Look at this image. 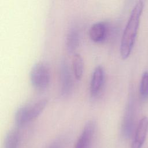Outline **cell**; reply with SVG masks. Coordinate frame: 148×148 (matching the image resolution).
<instances>
[{
	"label": "cell",
	"mask_w": 148,
	"mask_h": 148,
	"mask_svg": "<svg viewBox=\"0 0 148 148\" xmlns=\"http://www.w3.org/2000/svg\"><path fill=\"white\" fill-rule=\"evenodd\" d=\"M143 9V2L138 1L134 6L124 29L120 46L122 59L128 58L134 47L139 29L140 17Z\"/></svg>",
	"instance_id": "cell-1"
},
{
	"label": "cell",
	"mask_w": 148,
	"mask_h": 148,
	"mask_svg": "<svg viewBox=\"0 0 148 148\" xmlns=\"http://www.w3.org/2000/svg\"><path fill=\"white\" fill-rule=\"evenodd\" d=\"M47 103V100L43 98L20 107L15 113V123L20 127L36 119L45 109Z\"/></svg>",
	"instance_id": "cell-2"
},
{
	"label": "cell",
	"mask_w": 148,
	"mask_h": 148,
	"mask_svg": "<svg viewBox=\"0 0 148 148\" xmlns=\"http://www.w3.org/2000/svg\"><path fill=\"white\" fill-rule=\"evenodd\" d=\"M29 78L35 88L39 90L46 88L50 81V72L49 67L43 62L35 63L31 69Z\"/></svg>",
	"instance_id": "cell-3"
},
{
	"label": "cell",
	"mask_w": 148,
	"mask_h": 148,
	"mask_svg": "<svg viewBox=\"0 0 148 148\" xmlns=\"http://www.w3.org/2000/svg\"><path fill=\"white\" fill-rule=\"evenodd\" d=\"M96 124L94 120H90L84 126L74 148H90L94 136Z\"/></svg>",
	"instance_id": "cell-4"
},
{
	"label": "cell",
	"mask_w": 148,
	"mask_h": 148,
	"mask_svg": "<svg viewBox=\"0 0 148 148\" xmlns=\"http://www.w3.org/2000/svg\"><path fill=\"white\" fill-rule=\"evenodd\" d=\"M105 70L101 66H97L94 70L90 80V93L92 98L97 97L101 92L105 82Z\"/></svg>",
	"instance_id": "cell-5"
},
{
	"label": "cell",
	"mask_w": 148,
	"mask_h": 148,
	"mask_svg": "<svg viewBox=\"0 0 148 148\" xmlns=\"http://www.w3.org/2000/svg\"><path fill=\"white\" fill-rule=\"evenodd\" d=\"M60 78L61 95L67 97L72 91L73 82L70 69L65 61H62L60 65Z\"/></svg>",
	"instance_id": "cell-6"
},
{
	"label": "cell",
	"mask_w": 148,
	"mask_h": 148,
	"mask_svg": "<svg viewBox=\"0 0 148 148\" xmlns=\"http://www.w3.org/2000/svg\"><path fill=\"white\" fill-rule=\"evenodd\" d=\"M148 133V118L142 117L136 127L131 148H141Z\"/></svg>",
	"instance_id": "cell-7"
},
{
	"label": "cell",
	"mask_w": 148,
	"mask_h": 148,
	"mask_svg": "<svg viewBox=\"0 0 148 148\" xmlns=\"http://www.w3.org/2000/svg\"><path fill=\"white\" fill-rule=\"evenodd\" d=\"M108 25L103 21H98L93 24L89 29V36L95 43L103 42L107 36Z\"/></svg>",
	"instance_id": "cell-8"
},
{
	"label": "cell",
	"mask_w": 148,
	"mask_h": 148,
	"mask_svg": "<svg viewBox=\"0 0 148 148\" xmlns=\"http://www.w3.org/2000/svg\"><path fill=\"white\" fill-rule=\"evenodd\" d=\"M80 42V34L76 28L71 29L66 36V45L69 53H73L78 47Z\"/></svg>",
	"instance_id": "cell-9"
},
{
	"label": "cell",
	"mask_w": 148,
	"mask_h": 148,
	"mask_svg": "<svg viewBox=\"0 0 148 148\" xmlns=\"http://www.w3.org/2000/svg\"><path fill=\"white\" fill-rule=\"evenodd\" d=\"M72 67L73 73L77 80L81 79L83 73L84 64L83 58L79 53H75L72 59Z\"/></svg>",
	"instance_id": "cell-10"
},
{
	"label": "cell",
	"mask_w": 148,
	"mask_h": 148,
	"mask_svg": "<svg viewBox=\"0 0 148 148\" xmlns=\"http://www.w3.org/2000/svg\"><path fill=\"white\" fill-rule=\"evenodd\" d=\"M20 140V134L17 129L10 130L5 139V148H17Z\"/></svg>",
	"instance_id": "cell-11"
},
{
	"label": "cell",
	"mask_w": 148,
	"mask_h": 148,
	"mask_svg": "<svg viewBox=\"0 0 148 148\" xmlns=\"http://www.w3.org/2000/svg\"><path fill=\"white\" fill-rule=\"evenodd\" d=\"M139 93L143 99L148 97V72H145L142 75L139 86Z\"/></svg>",
	"instance_id": "cell-12"
},
{
	"label": "cell",
	"mask_w": 148,
	"mask_h": 148,
	"mask_svg": "<svg viewBox=\"0 0 148 148\" xmlns=\"http://www.w3.org/2000/svg\"><path fill=\"white\" fill-rule=\"evenodd\" d=\"M60 143L59 142H54L53 143H52L50 145H49L47 148H60L61 146H60Z\"/></svg>",
	"instance_id": "cell-13"
}]
</instances>
